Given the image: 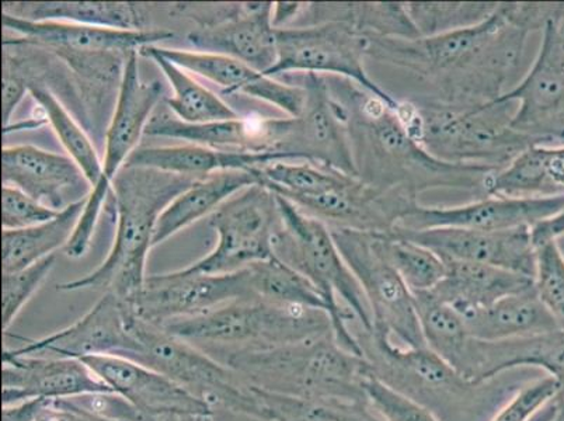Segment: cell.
<instances>
[{
	"label": "cell",
	"instance_id": "obj_10",
	"mask_svg": "<svg viewBox=\"0 0 564 421\" xmlns=\"http://www.w3.org/2000/svg\"><path fill=\"white\" fill-rule=\"evenodd\" d=\"M138 53L128 56L124 74L118 90L115 115H112L106 136L105 159L99 183L91 188L80 215L78 227L66 245L65 253L70 259H80L90 249L96 225L99 223L102 207L111 193L112 182L128 159L138 148L141 137L145 133L158 102L161 101L163 87L159 82L145 84L138 71Z\"/></svg>",
	"mask_w": 564,
	"mask_h": 421
},
{
	"label": "cell",
	"instance_id": "obj_47",
	"mask_svg": "<svg viewBox=\"0 0 564 421\" xmlns=\"http://www.w3.org/2000/svg\"><path fill=\"white\" fill-rule=\"evenodd\" d=\"M561 397V388L552 377L522 385L491 421H531L546 404Z\"/></svg>",
	"mask_w": 564,
	"mask_h": 421
},
{
	"label": "cell",
	"instance_id": "obj_17",
	"mask_svg": "<svg viewBox=\"0 0 564 421\" xmlns=\"http://www.w3.org/2000/svg\"><path fill=\"white\" fill-rule=\"evenodd\" d=\"M135 315L112 294H102L99 301L79 321L53 333L30 341L12 336L19 346L4 347L9 356H35L85 359L97 356L121 357L130 346V322Z\"/></svg>",
	"mask_w": 564,
	"mask_h": 421
},
{
	"label": "cell",
	"instance_id": "obj_18",
	"mask_svg": "<svg viewBox=\"0 0 564 421\" xmlns=\"http://www.w3.org/2000/svg\"><path fill=\"white\" fill-rule=\"evenodd\" d=\"M564 208V195L541 198H509L486 195L458 207H424L415 205L397 228L423 230L464 228L475 230H509L533 228L555 217Z\"/></svg>",
	"mask_w": 564,
	"mask_h": 421
},
{
	"label": "cell",
	"instance_id": "obj_38",
	"mask_svg": "<svg viewBox=\"0 0 564 421\" xmlns=\"http://www.w3.org/2000/svg\"><path fill=\"white\" fill-rule=\"evenodd\" d=\"M254 389L260 421H384L368 402L300 399Z\"/></svg>",
	"mask_w": 564,
	"mask_h": 421
},
{
	"label": "cell",
	"instance_id": "obj_5",
	"mask_svg": "<svg viewBox=\"0 0 564 421\" xmlns=\"http://www.w3.org/2000/svg\"><path fill=\"white\" fill-rule=\"evenodd\" d=\"M213 358L267 392L367 402L364 387L371 369L366 359L338 346L335 336L271 350L223 353Z\"/></svg>",
	"mask_w": 564,
	"mask_h": 421
},
{
	"label": "cell",
	"instance_id": "obj_13",
	"mask_svg": "<svg viewBox=\"0 0 564 421\" xmlns=\"http://www.w3.org/2000/svg\"><path fill=\"white\" fill-rule=\"evenodd\" d=\"M209 225L218 242L208 256L186 267L193 273L229 274L275 258L274 240L281 227L275 194L256 184L220 205Z\"/></svg>",
	"mask_w": 564,
	"mask_h": 421
},
{
	"label": "cell",
	"instance_id": "obj_44",
	"mask_svg": "<svg viewBox=\"0 0 564 421\" xmlns=\"http://www.w3.org/2000/svg\"><path fill=\"white\" fill-rule=\"evenodd\" d=\"M70 400L87 412L112 421H213V415L209 414L143 412L112 392L84 395Z\"/></svg>",
	"mask_w": 564,
	"mask_h": 421
},
{
	"label": "cell",
	"instance_id": "obj_16",
	"mask_svg": "<svg viewBox=\"0 0 564 421\" xmlns=\"http://www.w3.org/2000/svg\"><path fill=\"white\" fill-rule=\"evenodd\" d=\"M248 296H253L248 269L229 274L193 273L183 269L148 276L133 313L140 320L162 327Z\"/></svg>",
	"mask_w": 564,
	"mask_h": 421
},
{
	"label": "cell",
	"instance_id": "obj_36",
	"mask_svg": "<svg viewBox=\"0 0 564 421\" xmlns=\"http://www.w3.org/2000/svg\"><path fill=\"white\" fill-rule=\"evenodd\" d=\"M143 58H150L165 75L173 89V97L167 99V107L174 116L189 125H203V122L227 121L240 118L238 112L207 87L198 84L187 71L181 68L165 56L159 55L153 45L140 50Z\"/></svg>",
	"mask_w": 564,
	"mask_h": 421
},
{
	"label": "cell",
	"instance_id": "obj_48",
	"mask_svg": "<svg viewBox=\"0 0 564 421\" xmlns=\"http://www.w3.org/2000/svg\"><path fill=\"white\" fill-rule=\"evenodd\" d=\"M59 210L41 204L17 187H2V228L8 230L37 227L54 219Z\"/></svg>",
	"mask_w": 564,
	"mask_h": 421
},
{
	"label": "cell",
	"instance_id": "obj_30",
	"mask_svg": "<svg viewBox=\"0 0 564 421\" xmlns=\"http://www.w3.org/2000/svg\"><path fill=\"white\" fill-rule=\"evenodd\" d=\"M261 183L253 171H225L198 179L187 190L174 198L158 219L153 248L197 220L214 214L242 190Z\"/></svg>",
	"mask_w": 564,
	"mask_h": 421
},
{
	"label": "cell",
	"instance_id": "obj_32",
	"mask_svg": "<svg viewBox=\"0 0 564 421\" xmlns=\"http://www.w3.org/2000/svg\"><path fill=\"white\" fill-rule=\"evenodd\" d=\"M487 195L541 198L564 195V145H533L491 174Z\"/></svg>",
	"mask_w": 564,
	"mask_h": 421
},
{
	"label": "cell",
	"instance_id": "obj_6",
	"mask_svg": "<svg viewBox=\"0 0 564 421\" xmlns=\"http://www.w3.org/2000/svg\"><path fill=\"white\" fill-rule=\"evenodd\" d=\"M516 102L448 107L400 101L398 116L410 136L440 161L501 171L524 152L540 145L511 128Z\"/></svg>",
	"mask_w": 564,
	"mask_h": 421
},
{
	"label": "cell",
	"instance_id": "obj_12",
	"mask_svg": "<svg viewBox=\"0 0 564 421\" xmlns=\"http://www.w3.org/2000/svg\"><path fill=\"white\" fill-rule=\"evenodd\" d=\"M275 37L279 60L265 76L275 78L289 72L336 76L360 85L388 105L399 106V101L368 75L369 40L352 25L329 22L275 29Z\"/></svg>",
	"mask_w": 564,
	"mask_h": 421
},
{
	"label": "cell",
	"instance_id": "obj_41",
	"mask_svg": "<svg viewBox=\"0 0 564 421\" xmlns=\"http://www.w3.org/2000/svg\"><path fill=\"white\" fill-rule=\"evenodd\" d=\"M383 249L412 292L432 291L447 274V263L441 256L403 236L383 235Z\"/></svg>",
	"mask_w": 564,
	"mask_h": 421
},
{
	"label": "cell",
	"instance_id": "obj_49",
	"mask_svg": "<svg viewBox=\"0 0 564 421\" xmlns=\"http://www.w3.org/2000/svg\"><path fill=\"white\" fill-rule=\"evenodd\" d=\"M3 87H2V118L3 130L10 127V120L17 111L20 101L28 94L29 85L22 75L18 74L17 66L12 64L8 55L3 56Z\"/></svg>",
	"mask_w": 564,
	"mask_h": 421
},
{
	"label": "cell",
	"instance_id": "obj_52",
	"mask_svg": "<svg viewBox=\"0 0 564 421\" xmlns=\"http://www.w3.org/2000/svg\"><path fill=\"white\" fill-rule=\"evenodd\" d=\"M551 421H564V398H558V409Z\"/></svg>",
	"mask_w": 564,
	"mask_h": 421
},
{
	"label": "cell",
	"instance_id": "obj_37",
	"mask_svg": "<svg viewBox=\"0 0 564 421\" xmlns=\"http://www.w3.org/2000/svg\"><path fill=\"white\" fill-rule=\"evenodd\" d=\"M412 294L425 346L458 371L470 341L463 316L432 291Z\"/></svg>",
	"mask_w": 564,
	"mask_h": 421
},
{
	"label": "cell",
	"instance_id": "obj_45",
	"mask_svg": "<svg viewBox=\"0 0 564 421\" xmlns=\"http://www.w3.org/2000/svg\"><path fill=\"white\" fill-rule=\"evenodd\" d=\"M364 389H366L368 404L384 421H440L423 404L388 387L387 384L372 377V374L369 375Z\"/></svg>",
	"mask_w": 564,
	"mask_h": 421
},
{
	"label": "cell",
	"instance_id": "obj_43",
	"mask_svg": "<svg viewBox=\"0 0 564 421\" xmlns=\"http://www.w3.org/2000/svg\"><path fill=\"white\" fill-rule=\"evenodd\" d=\"M56 256L37 261L33 266L13 273H2V331L9 333V327L22 312L35 292L41 289L54 269Z\"/></svg>",
	"mask_w": 564,
	"mask_h": 421
},
{
	"label": "cell",
	"instance_id": "obj_20",
	"mask_svg": "<svg viewBox=\"0 0 564 421\" xmlns=\"http://www.w3.org/2000/svg\"><path fill=\"white\" fill-rule=\"evenodd\" d=\"M4 29L20 35L3 40L9 45H35L61 55H130L148 45L173 37L167 30H117L64 22H32L2 13Z\"/></svg>",
	"mask_w": 564,
	"mask_h": 421
},
{
	"label": "cell",
	"instance_id": "obj_8",
	"mask_svg": "<svg viewBox=\"0 0 564 421\" xmlns=\"http://www.w3.org/2000/svg\"><path fill=\"white\" fill-rule=\"evenodd\" d=\"M121 357L165 375L215 408L259 420L253 385L187 342L137 315L130 322V346Z\"/></svg>",
	"mask_w": 564,
	"mask_h": 421
},
{
	"label": "cell",
	"instance_id": "obj_39",
	"mask_svg": "<svg viewBox=\"0 0 564 421\" xmlns=\"http://www.w3.org/2000/svg\"><path fill=\"white\" fill-rule=\"evenodd\" d=\"M29 90L39 109L43 111V117L53 127L56 138L68 152V156L78 164L94 188L99 183L102 172V162L94 143L53 91L37 84H30Z\"/></svg>",
	"mask_w": 564,
	"mask_h": 421
},
{
	"label": "cell",
	"instance_id": "obj_50",
	"mask_svg": "<svg viewBox=\"0 0 564 421\" xmlns=\"http://www.w3.org/2000/svg\"><path fill=\"white\" fill-rule=\"evenodd\" d=\"M564 235V208L555 217L543 220L532 228L533 245L557 240Z\"/></svg>",
	"mask_w": 564,
	"mask_h": 421
},
{
	"label": "cell",
	"instance_id": "obj_27",
	"mask_svg": "<svg viewBox=\"0 0 564 421\" xmlns=\"http://www.w3.org/2000/svg\"><path fill=\"white\" fill-rule=\"evenodd\" d=\"M284 125L285 118L263 117L189 125L167 111H159L148 122L145 136L173 138L219 151L270 153L276 156Z\"/></svg>",
	"mask_w": 564,
	"mask_h": 421
},
{
	"label": "cell",
	"instance_id": "obj_11",
	"mask_svg": "<svg viewBox=\"0 0 564 421\" xmlns=\"http://www.w3.org/2000/svg\"><path fill=\"white\" fill-rule=\"evenodd\" d=\"M371 307L373 331L404 348L425 346L412 291L400 279L383 249V235L329 227Z\"/></svg>",
	"mask_w": 564,
	"mask_h": 421
},
{
	"label": "cell",
	"instance_id": "obj_26",
	"mask_svg": "<svg viewBox=\"0 0 564 421\" xmlns=\"http://www.w3.org/2000/svg\"><path fill=\"white\" fill-rule=\"evenodd\" d=\"M112 393L143 412L198 413L214 409L165 375L124 357L97 356L82 359Z\"/></svg>",
	"mask_w": 564,
	"mask_h": 421
},
{
	"label": "cell",
	"instance_id": "obj_29",
	"mask_svg": "<svg viewBox=\"0 0 564 421\" xmlns=\"http://www.w3.org/2000/svg\"><path fill=\"white\" fill-rule=\"evenodd\" d=\"M281 161L270 153L219 151L207 147H142L133 151L124 168H148L155 171L203 179L225 171H253L267 163Z\"/></svg>",
	"mask_w": 564,
	"mask_h": 421
},
{
	"label": "cell",
	"instance_id": "obj_34",
	"mask_svg": "<svg viewBox=\"0 0 564 421\" xmlns=\"http://www.w3.org/2000/svg\"><path fill=\"white\" fill-rule=\"evenodd\" d=\"M87 198L69 205L54 219L37 227L2 233V273H13L66 248L78 227Z\"/></svg>",
	"mask_w": 564,
	"mask_h": 421
},
{
	"label": "cell",
	"instance_id": "obj_53",
	"mask_svg": "<svg viewBox=\"0 0 564 421\" xmlns=\"http://www.w3.org/2000/svg\"><path fill=\"white\" fill-rule=\"evenodd\" d=\"M558 248L563 251L564 255V235L561 236V238L557 239Z\"/></svg>",
	"mask_w": 564,
	"mask_h": 421
},
{
	"label": "cell",
	"instance_id": "obj_25",
	"mask_svg": "<svg viewBox=\"0 0 564 421\" xmlns=\"http://www.w3.org/2000/svg\"><path fill=\"white\" fill-rule=\"evenodd\" d=\"M153 50L189 74L214 82L229 95H246L263 100L284 111L286 117H300L304 110V86H292L270 78L242 61L227 55L158 47Z\"/></svg>",
	"mask_w": 564,
	"mask_h": 421
},
{
	"label": "cell",
	"instance_id": "obj_14",
	"mask_svg": "<svg viewBox=\"0 0 564 421\" xmlns=\"http://www.w3.org/2000/svg\"><path fill=\"white\" fill-rule=\"evenodd\" d=\"M499 100L517 105L512 130L540 145H564V34L551 23L530 71Z\"/></svg>",
	"mask_w": 564,
	"mask_h": 421
},
{
	"label": "cell",
	"instance_id": "obj_23",
	"mask_svg": "<svg viewBox=\"0 0 564 421\" xmlns=\"http://www.w3.org/2000/svg\"><path fill=\"white\" fill-rule=\"evenodd\" d=\"M521 368L543 369L558 384V398H564V328L501 342L470 337L458 371L471 382L484 384Z\"/></svg>",
	"mask_w": 564,
	"mask_h": 421
},
{
	"label": "cell",
	"instance_id": "obj_9",
	"mask_svg": "<svg viewBox=\"0 0 564 421\" xmlns=\"http://www.w3.org/2000/svg\"><path fill=\"white\" fill-rule=\"evenodd\" d=\"M275 199L281 218L274 240L275 258L306 277L333 304H345L364 328L372 331L371 307L329 227L281 195L275 194Z\"/></svg>",
	"mask_w": 564,
	"mask_h": 421
},
{
	"label": "cell",
	"instance_id": "obj_35",
	"mask_svg": "<svg viewBox=\"0 0 564 421\" xmlns=\"http://www.w3.org/2000/svg\"><path fill=\"white\" fill-rule=\"evenodd\" d=\"M312 24L329 22L352 25L367 37L420 39L406 3H306Z\"/></svg>",
	"mask_w": 564,
	"mask_h": 421
},
{
	"label": "cell",
	"instance_id": "obj_31",
	"mask_svg": "<svg viewBox=\"0 0 564 421\" xmlns=\"http://www.w3.org/2000/svg\"><path fill=\"white\" fill-rule=\"evenodd\" d=\"M463 320L470 337L485 342L538 336L561 328L533 287L502 298L485 310L468 313Z\"/></svg>",
	"mask_w": 564,
	"mask_h": 421
},
{
	"label": "cell",
	"instance_id": "obj_19",
	"mask_svg": "<svg viewBox=\"0 0 564 421\" xmlns=\"http://www.w3.org/2000/svg\"><path fill=\"white\" fill-rule=\"evenodd\" d=\"M412 242L435 251L444 260L489 265L514 273L535 276V245L532 228L509 230H475L432 228L423 230L394 229Z\"/></svg>",
	"mask_w": 564,
	"mask_h": 421
},
{
	"label": "cell",
	"instance_id": "obj_40",
	"mask_svg": "<svg viewBox=\"0 0 564 421\" xmlns=\"http://www.w3.org/2000/svg\"><path fill=\"white\" fill-rule=\"evenodd\" d=\"M501 2H408L406 9L420 39L475 28L494 17Z\"/></svg>",
	"mask_w": 564,
	"mask_h": 421
},
{
	"label": "cell",
	"instance_id": "obj_1",
	"mask_svg": "<svg viewBox=\"0 0 564 421\" xmlns=\"http://www.w3.org/2000/svg\"><path fill=\"white\" fill-rule=\"evenodd\" d=\"M531 33L510 13V3L486 22L437 37H368V58L406 72L430 89L420 102L474 107L499 100L520 69Z\"/></svg>",
	"mask_w": 564,
	"mask_h": 421
},
{
	"label": "cell",
	"instance_id": "obj_7",
	"mask_svg": "<svg viewBox=\"0 0 564 421\" xmlns=\"http://www.w3.org/2000/svg\"><path fill=\"white\" fill-rule=\"evenodd\" d=\"M162 327L212 357L223 353L271 350L335 336L329 313L314 307L273 304L256 296L239 298L204 315Z\"/></svg>",
	"mask_w": 564,
	"mask_h": 421
},
{
	"label": "cell",
	"instance_id": "obj_24",
	"mask_svg": "<svg viewBox=\"0 0 564 421\" xmlns=\"http://www.w3.org/2000/svg\"><path fill=\"white\" fill-rule=\"evenodd\" d=\"M273 9L271 2L240 4L225 22L194 30L188 43L199 53L227 55L267 75L279 60Z\"/></svg>",
	"mask_w": 564,
	"mask_h": 421
},
{
	"label": "cell",
	"instance_id": "obj_21",
	"mask_svg": "<svg viewBox=\"0 0 564 421\" xmlns=\"http://www.w3.org/2000/svg\"><path fill=\"white\" fill-rule=\"evenodd\" d=\"M2 183L55 210L89 197L91 184L69 156L33 145L3 147Z\"/></svg>",
	"mask_w": 564,
	"mask_h": 421
},
{
	"label": "cell",
	"instance_id": "obj_3",
	"mask_svg": "<svg viewBox=\"0 0 564 421\" xmlns=\"http://www.w3.org/2000/svg\"><path fill=\"white\" fill-rule=\"evenodd\" d=\"M350 331L372 377L423 404L440 421H491L521 388L505 378L509 373L475 384L429 347H400L360 323Z\"/></svg>",
	"mask_w": 564,
	"mask_h": 421
},
{
	"label": "cell",
	"instance_id": "obj_51",
	"mask_svg": "<svg viewBox=\"0 0 564 421\" xmlns=\"http://www.w3.org/2000/svg\"><path fill=\"white\" fill-rule=\"evenodd\" d=\"M305 3H274L273 9V25L274 29H285L291 22H294L296 18L301 17L304 12Z\"/></svg>",
	"mask_w": 564,
	"mask_h": 421
},
{
	"label": "cell",
	"instance_id": "obj_46",
	"mask_svg": "<svg viewBox=\"0 0 564 421\" xmlns=\"http://www.w3.org/2000/svg\"><path fill=\"white\" fill-rule=\"evenodd\" d=\"M2 421H112L87 412L69 399H34L3 406Z\"/></svg>",
	"mask_w": 564,
	"mask_h": 421
},
{
	"label": "cell",
	"instance_id": "obj_2",
	"mask_svg": "<svg viewBox=\"0 0 564 421\" xmlns=\"http://www.w3.org/2000/svg\"><path fill=\"white\" fill-rule=\"evenodd\" d=\"M325 79L346 111L354 166L364 183L415 202L420 194L434 190L486 197L491 174L499 171L440 161L410 136L398 116L399 106L388 105L351 80L336 76Z\"/></svg>",
	"mask_w": 564,
	"mask_h": 421
},
{
	"label": "cell",
	"instance_id": "obj_22",
	"mask_svg": "<svg viewBox=\"0 0 564 421\" xmlns=\"http://www.w3.org/2000/svg\"><path fill=\"white\" fill-rule=\"evenodd\" d=\"M3 406L34 399H72L111 392L82 359L9 356L2 357Z\"/></svg>",
	"mask_w": 564,
	"mask_h": 421
},
{
	"label": "cell",
	"instance_id": "obj_42",
	"mask_svg": "<svg viewBox=\"0 0 564 421\" xmlns=\"http://www.w3.org/2000/svg\"><path fill=\"white\" fill-rule=\"evenodd\" d=\"M533 290L557 326L564 328V255L557 240L535 245Z\"/></svg>",
	"mask_w": 564,
	"mask_h": 421
},
{
	"label": "cell",
	"instance_id": "obj_28",
	"mask_svg": "<svg viewBox=\"0 0 564 421\" xmlns=\"http://www.w3.org/2000/svg\"><path fill=\"white\" fill-rule=\"evenodd\" d=\"M447 274L433 294L459 313L485 310L502 298L532 289L530 277L500 269V267L445 260Z\"/></svg>",
	"mask_w": 564,
	"mask_h": 421
},
{
	"label": "cell",
	"instance_id": "obj_15",
	"mask_svg": "<svg viewBox=\"0 0 564 421\" xmlns=\"http://www.w3.org/2000/svg\"><path fill=\"white\" fill-rule=\"evenodd\" d=\"M306 91L300 117H286L285 131L276 148L281 161H306L358 177L354 166L346 111L332 96L325 76L306 74Z\"/></svg>",
	"mask_w": 564,
	"mask_h": 421
},
{
	"label": "cell",
	"instance_id": "obj_33",
	"mask_svg": "<svg viewBox=\"0 0 564 421\" xmlns=\"http://www.w3.org/2000/svg\"><path fill=\"white\" fill-rule=\"evenodd\" d=\"M2 13L32 22H64L117 30L143 29L145 18L135 3L4 2Z\"/></svg>",
	"mask_w": 564,
	"mask_h": 421
},
{
	"label": "cell",
	"instance_id": "obj_4",
	"mask_svg": "<svg viewBox=\"0 0 564 421\" xmlns=\"http://www.w3.org/2000/svg\"><path fill=\"white\" fill-rule=\"evenodd\" d=\"M198 179L148 168H122L112 182L116 239L106 260L91 273L56 285L59 292L112 294L133 312L148 276V255L159 217Z\"/></svg>",
	"mask_w": 564,
	"mask_h": 421
}]
</instances>
